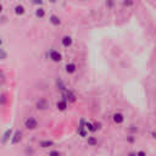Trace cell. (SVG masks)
<instances>
[{
    "label": "cell",
    "instance_id": "obj_7",
    "mask_svg": "<svg viewBox=\"0 0 156 156\" xmlns=\"http://www.w3.org/2000/svg\"><path fill=\"white\" fill-rule=\"evenodd\" d=\"M67 107H69V102H67L65 99H61V100L56 102V109H58L59 111H65V110H67Z\"/></svg>",
    "mask_w": 156,
    "mask_h": 156
},
{
    "label": "cell",
    "instance_id": "obj_4",
    "mask_svg": "<svg viewBox=\"0 0 156 156\" xmlns=\"http://www.w3.org/2000/svg\"><path fill=\"white\" fill-rule=\"evenodd\" d=\"M72 44H73V38H72L71 35H64V37L61 38V45L64 46V48L69 49L72 46Z\"/></svg>",
    "mask_w": 156,
    "mask_h": 156
},
{
    "label": "cell",
    "instance_id": "obj_1",
    "mask_svg": "<svg viewBox=\"0 0 156 156\" xmlns=\"http://www.w3.org/2000/svg\"><path fill=\"white\" fill-rule=\"evenodd\" d=\"M23 126L26 129H28V131H34V129H37L39 127V122L34 116H29L24 119Z\"/></svg>",
    "mask_w": 156,
    "mask_h": 156
},
{
    "label": "cell",
    "instance_id": "obj_11",
    "mask_svg": "<svg viewBox=\"0 0 156 156\" xmlns=\"http://www.w3.org/2000/svg\"><path fill=\"white\" fill-rule=\"evenodd\" d=\"M14 10H15V14H16L17 16H22V15H24V12H26V9L22 4H17Z\"/></svg>",
    "mask_w": 156,
    "mask_h": 156
},
{
    "label": "cell",
    "instance_id": "obj_6",
    "mask_svg": "<svg viewBox=\"0 0 156 156\" xmlns=\"http://www.w3.org/2000/svg\"><path fill=\"white\" fill-rule=\"evenodd\" d=\"M65 71L67 75H75L77 72V65L75 62H69V64H66V66H65Z\"/></svg>",
    "mask_w": 156,
    "mask_h": 156
},
{
    "label": "cell",
    "instance_id": "obj_23",
    "mask_svg": "<svg viewBox=\"0 0 156 156\" xmlns=\"http://www.w3.org/2000/svg\"><path fill=\"white\" fill-rule=\"evenodd\" d=\"M155 100H156V93H155Z\"/></svg>",
    "mask_w": 156,
    "mask_h": 156
},
{
    "label": "cell",
    "instance_id": "obj_22",
    "mask_svg": "<svg viewBox=\"0 0 156 156\" xmlns=\"http://www.w3.org/2000/svg\"><path fill=\"white\" fill-rule=\"evenodd\" d=\"M3 41H4V40H3V38L0 37V48H1V45H3Z\"/></svg>",
    "mask_w": 156,
    "mask_h": 156
},
{
    "label": "cell",
    "instance_id": "obj_9",
    "mask_svg": "<svg viewBox=\"0 0 156 156\" xmlns=\"http://www.w3.org/2000/svg\"><path fill=\"white\" fill-rule=\"evenodd\" d=\"M49 22L55 26V27H59V26L61 24V18L59 16H56V15H51V16L49 17Z\"/></svg>",
    "mask_w": 156,
    "mask_h": 156
},
{
    "label": "cell",
    "instance_id": "obj_13",
    "mask_svg": "<svg viewBox=\"0 0 156 156\" xmlns=\"http://www.w3.org/2000/svg\"><path fill=\"white\" fill-rule=\"evenodd\" d=\"M87 144L89 145V147H95V145L98 144V139H96V137H94V136L88 137V138H87Z\"/></svg>",
    "mask_w": 156,
    "mask_h": 156
},
{
    "label": "cell",
    "instance_id": "obj_8",
    "mask_svg": "<svg viewBox=\"0 0 156 156\" xmlns=\"http://www.w3.org/2000/svg\"><path fill=\"white\" fill-rule=\"evenodd\" d=\"M65 100L67 101V102H75L76 100H77V96H76V94L73 92H71V90H66V93H65Z\"/></svg>",
    "mask_w": 156,
    "mask_h": 156
},
{
    "label": "cell",
    "instance_id": "obj_14",
    "mask_svg": "<svg viewBox=\"0 0 156 156\" xmlns=\"http://www.w3.org/2000/svg\"><path fill=\"white\" fill-rule=\"evenodd\" d=\"M44 16H45V10L43 7H37L35 9V17L43 18Z\"/></svg>",
    "mask_w": 156,
    "mask_h": 156
},
{
    "label": "cell",
    "instance_id": "obj_10",
    "mask_svg": "<svg viewBox=\"0 0 156 156\" xmlns=\"http://www.w3.org/2000/svg\"><path fill=\"white\" fill-rule=\"evenodd\" d=\"M21 139H22V133H21L20 131H16V132H15V134L12 136V138H11V144L15 145V144L20 143Z\"/></svg>",
    "mask_w": 156,
    "mask_h": 156
},
{
    "label": "cell",
    "instance_id": "obj_17",
    "mask_svg": "<svg viewBox=\"0 0 156 156\" xmlns=\"http://www.w3.org/2000/svg\"><path fill=\"white\" fill-rule=\"evenodd\" d=\"M48 156H61V153L58 150H51V151H49Z\"/></svg>",
    "mask_w": 156,
    "mask_h": 156
},
{
    "label": "cell",
    "instance_id": "obj_5",
    "mask_svg": "<svg viewBox=\"0 0 156 156\" xmlns=\"http://www.w3.org/2000/svg\"><path fill=\"white\" fill-rule=\"evenodd\" d=\"M112 121H113V123L115 124H122L123 122H124V115L123 113H121V112H115L112 115Z\"/></svg>",
    "mask_w": 156,
    "mask_h": 156
},
{
    "label": "cell",
    "instance_id": "obj_21",
    "mask_svg": "<svg viewBox=\"0 0 156 156\" xmlns=\"http://www.w3.org/2000/svg\"><path fill=\"white\" fill-rule=\"evenodd\" d=\"M3 10H4V6H3V4H1V3H0V14H1V12H3Z\"/></svg>",
    "mask_w": 156,
    "mask_h": 156
},
{
    "label": "cell",
    "instance_id": "obj_12",
    "mask_svg": "<svg viewBox=\"0 0 156 156\" xmlns=\"http://www.w3.org/2000/svg\"><path fill=\"white\" fill-rule=\"evenodd\" d=\"M39 147L43 149H48L54 147V142L53 140H41V142H39Z\"/></svg>",
    "mask_w": 156,
    "mask_h": 156
},
{
    "label": "cell",
    "instance_id": "obj_16",
    "mask_svg": "<svg viewBox=\"0 0 156 156\" xmlns=\"http://www.w3.org/2000/svg\"><path fill=\"white\" fill-rule=\"evenodd\" d=\"M5 59H7L6 50L3 49V48H0V60H5Z\"/></svg>",
    "mask_w": 156,
    "mask_h": 156
},
{
    "label": "cell",
    "instance_id": "obj_19",
    "mask_svg": "<svg viewBox=\"0 0 156 156\" xmlns=\"http://www.w3.org/2000/svg\"><path fill=\"white\" fill-rule=\"evenodd\" d=\"M137 156H147V153L143 150H139V151H137Z\"/></svg>",
    "mask_w": 156,
    "mask_h": 156
},
{
    "label": "cell",
    "instance_id": "obj_20",
    "mask_svg": "<svg viewBox=\"0 0 156 156\" xmlns=\"http://www.w3.org/2000/svg\"><path fill=\"white\" fill-rule=\"evenodd\" d=\"M128 156H137V153H128Z\"/></svg>",
    "mask_w": 156,
    "mask_h": 156
},
{
    "label": "cell",
    "instance_id": "obj_2",
    "mask_svg": "<svg viewBox=\"0 0 156 156\" xmlns=\"http://www.w3.org/2000/svg\"><path fill=\"white\" fill-rule=\"evenodd\" d=\"M48 55H49V59L53 61V62H60V61H62V54L60 53L59 50H56V49L49 50Z\"/></svg>",
    "mask_w": 156,
    "mask_h": 156
},
{
    "label": "cell",
    "instance_id": "obj_15",
    "mask_svg": "<svg viewBox=\"0 0 156 156\" xmlns=\"http://www.w3.org/2000/svg\"><path fill=\"white\" fill-rule=\"evenodd\" d=\"M11 133H12V129H11V128H10V129H7V131L4 133V138H3V142H6V140H7L9 138H11Z\"/></svg>",
    "mask_w": 156,
    "mask_h": 156
},
{
    "label": "cell",
    "instance_id": "obj_18",
    "mask_svg": "<svg viewBox=\"0 0 156 156\" xmlns=\"http://www.w3.org/2000/svg\"><path fill=\"white\" fill-rule=\"evenodd\" d=\"M5 102H6V95L1 94L0 95V104H5Z\"/></svg>",
    "mask_w": 156,
    "mask_h": 156
},
{
    "label": "cell",
    "instance_id": "obj_3",
    "mask_svg": "<svg viewBox=\"0 0 156 156\" xmlns=\"http://www.w3.org/2000/svg\"><path fill=\"white\" fill-rule=\"evenodd\" d=\"M48 107H49V102H48V100H46V99H44V98L38 99L37 102H35V109H37V110H39V111L46 110Z\"/></svg>",
    "mask_w": 156,
    "mask_h": 156
}]
</instances>
